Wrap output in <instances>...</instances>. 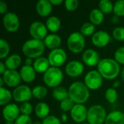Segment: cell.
I'll return each instance as SVG.
<instances>
[{
    "instance_id": "cell-13",
    "label": "cell",
    "mask_w": 124,
    "mask_h": 124,
    "mask_svg": "<svg viewBox=\"0 0 124 124\" xmlns=\"http://www.w3.org/2000/svg\"><path fill=\"white\" fill-rule=\"evenodd\" d=\"M84 70V66L78 60L70 61L65 68V73L71 78H76L81 76Z\"/></svg>"
},
{
    "instance_id": "cell-12",
    "label": "cell",
    "mask_w": 124,
    "mask_h": 124,
    "mask_svg": "<svg viewBox=\"0 0 124 124\" xmlns=\"http://www.w3.org/2000/svg\"><path fill=\"white\" fill-rule=\"evenodd\" d=\"M70 113L71 118L76 123L83 124L87 119L88 110L84 105L76 104Z\"/></svg>"
},
{
    "instance_id": "cell-4",
    "label": "cell",
    "mask_w": 124,
    "mask_h": 124,
    "mask_svg": "<svg viewBox=\"0 0 124 124\" xmlns=\"http://www.w3.org/2000/svg\"><path fill=\"white\" fill-rule=\"evenodd\" d=\"M63 80V73L59 68L50 67L43 76L44 84L54 89L59 86Z\"/></svg>"
},
{
    "instance_id": "cell-8",
    "label": "cell",
    "mask_w": 124,
    "mask_h": 124,
    "mask_svg": "<svg viewBox=\"0 0 124 124\" xmlns=\"http://www.w3.org/2000/svg\"><path fill=\"white\" fill-rule=\"evenodd\" d=\"M51 67L60 68L67 60V54L63 49L58 48L51 50L47 57Z\"/></svg>"
},
{
    "instance_id": "cell-18",
    "label": "cell",
    "mask_w": 124,
    "mask_h": 124,
    "mask_svg": "<svg viewBox=\"0 0 124 124\" xmlns=\"http://www.w3.org/2000/svg\"><path fill=\"white\" fill-rule=\"evenodd\" d=\"M20 75L21 79L25 83H31L36 78V72L33 66L23 65L20 70Z\"/></svg>"
},
{
    "instance_id": "cell-32",
    "label": "cell",
    "mask_w": 124,
    "mask_h": 124,
    "mask_svg": "<svg viewBox=\"0 0 124 124\" xmlns=\"http://www.w3.org/2000/svg\"><path fill=\"white\" fill-rule=\"evenodd\" d=\"M10 52V46L9 43L4 39H0V59L7 58Z\"/></svg>"
},
{
    "instance_id": "cell-1",
    "label": "cell",
    "mask_w": 124,
    "mask_h": 124,
    "mask_svg": "<svg viewBox=\"0 0 124 124\" xmlns=\"http://www.w3.org/2000/svg\"><path fill=\"white\" fill-rule=\"evenodd\" d=\"M97 70L103 78L108 80L115 79L121 73L120 64L115 59L105 58L97 65Z\"/></svg>"
},
{
    "instance_id": "cell-41",
    "label": "cell",
    "mask_w": 124,
    "mask_h": 124,
    "mask_svg": "<svg viewBox=\"0 0 124 124\" xmlns=\"http://www.w3.org/2000/svg\"><path fill=\"white\" fill-rule=\"evenodd\" d=\"M43 124H61V121L55 116H49L42 121Z\"/></svg>"
},
{
    "instance_id": "cell-21",
    "label": "cell",
    "mask_w": 124,
    "mask_h": 124,
    "mask_svg": "<svg viewBox=\"0 0 124 124\" xmlns=\"http://www.w3.org/2000/svg\"><path fill=\"white\" fill-rule=\"evenodd\" d=\"M105 124H124V113L120 110H113L108 114Z\"/></svg>"
},
{
    "instance_id": "cell-42",
    "label": "cell",
    "mask_w": 124,
    "mask_h": 124,
    "mask_svg": "<svg viewBox=\"0 0 124 124\" xmlns=\"http://www.w3.org/2000/svg\"><path fill=\"white\" fill-rule=\"evenodd\" d=\"M7 13V4L4 1H0V14L1 15H5Z\"/></svg>"
},
{
    "instance_id": "cell-48",
    "label": "cell",
    "mask_w": 124,
    "mask_h": 124,
    "mask_svg": "<svg viewBox=\"0 0 124 124\" xmlns=\"http://www.w3.org/2000/svg\"><path fill=\"white\" fill-rule=\"evenodd\" d=\"M61 121L63 123H66L68 121V116L65 113H62L61 116Z\"/></svg>"
},
{
    "instance_id": "cell-53",
    "label": "cell",
    "mask_w": 124,
    "mask_h": 124,
    "mask_svg": "<svg viewBox=\"0 0 124 124\" xmlns=\"http://www.w3.org/2000/svg\"><path fill=\"white\" fill-rule=\"evenodd\" d=\"M89 124V123H83V124Z\"/></svg>"
},
{
    "instance_id": "cell-10",
    "label": "cell",
    "mask_w": 124,
    "mask_h": 124,
    "mask_svg": "<svg viewBox=\"0 0 124 124\" xmlns=\"http://www.w3.org/2000/svg\"><path fill=\"white\" fill-rule=\"evenodd\" d=\"M48 29L44 23L41 21L33 22L29 27V33L32 39L43 41L47 36Z\"/></svg>"
},
{
    "instance_id": "cell-50",
    "label": "cell",
    "mask_w": 124,
    "mask_h": 124,
    "mask_svg": "<svg viewBox=\"0 0 124 124\" xmlns=\"http://www.w3.org/2000/svg\"><path fill=\"white\" fill-rule=\"evenodd\" d=\"M121 79L124 81V68L122 69V71L121 73Z\"/></svg>"
},
{
    "instance_id": "cell-26",
    "label": "cell",
    "mask_w": 124,
    "mask_h": 124,
    "mask_svg": "<svg viewBox=\"0 0 124 124\" xmlns=\"http://www.w3.org/2000/svg\"><path fill=\"white\" fill-rule=\"evenodd\" d=\"M89 20L93 25H99L104 20V13L99 8L93 9L89 14Z\"/></svg>"
},
{
    "instance_id": "cell-24",
    "label": "cell",
    "mask_w": 124,
    "mask_h": 124,
    "mask_svg": "<svg viewBox=\"0 0 124 124\" xmlns=\"http://www.w3.org/2000/svg\"><path fill=\"white\" fill-rule=\"evenodd\" d=\"M47 29L52 33L57 32L61 27V21L60 18L57 16L52 15L49 17L45 23Z\"/></svg>"
},
{
    "instance_id": "cell-33",
    "label": "cell",
    "mask_w": 124,
    "mask_h": 124,
    "mask_svg": "<svg viewBox=\"0 0 124 124\" xmlns=\"http://www.w3.org/2000/svg\"><path fill=\"white\" fill-rule=\"evenodd\" d=\"M105 97L109 103H115L118 100V92L114 88H108L105 92Z\"/></svg>"
},
{
    "instance_id": "cell-45",
    "label": "cell",
    "mask_w": 124,
    "mask_h": 124,
    "mask_svg": "<svg viewBox=\"0 0 124 124\" xmlns=\"http://www.w3.org/2000/svg\"><path fill=\"white\" fill-rule=\"evenodd\" d=\"M33 60H32L31 58L27 57V58L25 60V65L33 66Z\"/></svg>"
},
{
    "instance_id": "cell-43",
    "label": "cell",
    "mask_w": 124,
    "mask_h": 124,
    "mask_svg": "<svg viewBox=\"0 0 124 124\" xmlns=\"http://www.w3.org/2000/svg\"><path fill=\"white\" fill-rule=\"evenodd\" d=\"M7 70L4 62H0V74L1 76H3V74L6 72V70Z\"/></svg>"
},
{
    "instance_id": "cell-35",
    "label": "cell",
    "mask_w": 124,
    "mask_h": 124,
    "mask_svg": "<svg viewBox=\"0 0 124 124\" xmlns=\"http://www.w3.org/2000/svg\"><path fill=\"white\" fill-rule=\"evenodd\" d=\"M76 104L68 97L60 102V107L63 112H70Z\"/></svg>"
},
{
    "instance_id": "cell-15",
    "label": "cell",
    "mask_w": 124,
    "mask_h": 124,
    "mask_svg": "<svg viewBox=\"0 0 124 124\" xmlns=\"http://www.w3.org/2000/svg\"><path fill=\"white\" fill-rule=\"evenodd\" d=\"M20 108L15 103H9L5 105L2 110V116L5 121H15L20 116Z\"/></svg>"
},
{
    "instance_id": "cell-46",
    "label": "cell",
    "mask_w": 124,
    "mask_h": 124,
    "mask_svg": "<svg viewBox=\"0 0 124 124\" xmlns=\"http://www.w3.org/2000/svg\"><path fill=\"white\" fill-rule=\"evenodd\" d=\"M49 1L52 3V5H54V6L60 5L62 3H63V1L62 0H49Z\"/></svg>"
},
{
    "instance_id": "cell-29",
    "label": "cell",
    "mask_w": 124,
    "mask_h": 124,
    "mask_svg": "<svg viewBox=\"0 0 124 124\" xmlns=\"http://www.w3.org/2000/svg\"><path fill=\"white\" fill-rule=\"evenodd\" d=\"M47 93H48V90L46 87L41 85L36 86L32 89V95L33 97L36 98L37 100H41L44 98L47 95Z\"/></svg>"
},
{
    "instance_id": "cell-27",
    "label": "cell",
    "mask_w": 124,
    "mask_h": 124,
    "mask_svg": "<svg viewBox=\"0 0 124 124\" xmlns=\"http://www.w3.org/2000/svg\"><path fill=\"white\" fill-rule=\"evenodd\" d=\"M52 96L54 99L57 101L62 102V100L69 97L68 96V90H67L63 86H57L54 88L52 91Z\"/></svg>"
},
{
    "instance_id": "cell-55",
    "label": "cell",
    "mask_w": 124,
    "mask_h": 124,
    "mask_svg": "<svg viewBox=\"0 0 124 124\" xmlns=\"http://www.w3.org/2000/svg\"></svg>"
},
{
    "instance_id": "cell-30",
    "label": "cell",
    "mask_w": 124,
    "mask_h": 124,
    "mask_svg": "<svg viewBox=\"0 0 124 124\" xmlns=\"http://www.w3.org/2000/svg\"><path fill=\"white\" fill-rule=\"evenodd\" d=\"M94 31H95V25L90 22L84 23L80 28V33L84 36H93V34L95 33Z\"/></svg>"
},
{
    "instance_id": "cell-22",
    "label": "cell",
    "mask_w": 124,
    "mask_h": 124,
    "mask_svg": "<svg viewBox=\"0 0 124 124\" xmlns=\"http://www.w3.org/2000/svg\"><path fill=\"white\" fill-rule=\"evenodd\" d=\"M50 64L47 58L44 57H40L37 59H35L33 64V68L36 73H44L50 67Z\"/></svg>"
},
{
    "instance_id": "cell-25",
    "label": "cell",
    "mask_w": 124,
    "mask_h": 124,
    "mask_svg": "<svg viewBox=\"0 0 124 124\" xmlns=\"http://www.w3.org/2000/svg\"><path fill=\"white\" fill-rule=\"evenodd\" d=\"M50 111L49 106L47 103L41 102H39L35 107V114L40 119H44L47 116H49V113Z\"/></svg>"
},
{
    "instance_id": "cell-51",
    "label": "cell",
    "mask_w": 124,
    "mask_h": 124,
    "mask_svg": "<svg viewBox=\"0 0 124 124\" xmlns=\"http://www.w3.org/2000/svg\"><path fill=\"white\" fill-rule=\"evenodd\" d=\"M5 124H15V122H12V121H5Z\"/></svg>"
},
{
    "instance_id": "cell-47",
    "label": "cell",
    "mask_w": 124,
    "mask_h": 124,
    "mask_svg": "<svg viewBox=\"0 0 124 124\" xmlns=\"http://www.w3.org/2000/svg\"><path fill=\"white\" fill-rule=\"evenodd\" d=\"M120 86H121V81H118V80L115 81L113 82V88H114V89H116L117 88L120 87Z\"/></svg>"
},
{
    "instance_id": "cell-44",
    "label": "cell",
    "mask_w": 124,
    "mask_h": 124,
    "mask_svg": "<svg viewBox=\"0 0 124 124\" xmlns=\"http://www.w3.org/2000/svg\"><path fill=\"white\" fill-rule=\"evenodd\" d=\"M119 17H118V16L114 15L112 17V19H111L112 23H114V24H118V23H119V21H120V18H119Z\"/></svg>"
},
{
    "instance_id": "cell-17",
    "label": "cell",
    "mask_w": 124,
    "mask_h": 124,
    "mask_svg": "<svg viewBox=\"0 0 124 124\" xmlns=\"http://www.w3.org/2000/svg\"><path fill=\"white\" fill-rule=\"evenodd\" d=\"M82 60L83 62L89 67L96 66L100 62L99 54L93 49H88L85 50L82 54Z\"/></svg>"
},
{
    "instance_id": "cell-52",
    "label": "cell",
    "mask_w": 124,
    "mask_h": 124,
    "mask_svg": "<svg viewBox=\"0 0 124 124\" xmlns=\"http://www.w3.org/2000/svg\"><path fill=\"white\" fill-rule=\"evenodd\" d=\"M32 124H43L42 122H40V121H35V122H33Z\"/></svg>"
},
{
    "instance_id": "cell-36",
    "label": "cell",
    "mask_w": 124,
    "mask_h": 124,
    "mask_svg": "<svg viewBox=\"0 0 124 124\" xmlns=\"http://www.w3.org/2000/svg\"><path fill=\"white\" fill-rule=\"evenodd\" d=\"M113 38L118 41H124V27H116L113 31Z\"/></svg>"
},
{
    "instance_id": "cell-6",
    "label": "cell",
    "mask_w": 124,
    "mask_h": 124,
    "mask_svg": "<svg viewBox=\"0 0 124 124\" xmlns=\"http://www.w3.org/2000/svg\"><path fill=\"white\" fill-rule=\"evenodd\" d=\"M86 45L85 37L80 32H73L69 35L67 39L68 49L75 54L81 52Z\"/></svg>"
},
{
    "instance_id": "cell-37",
    "label": "cell",
    "mask_w": 124,
    "mask_h": 124,
    "mask_svg": "<svg viewBox=\"0 0 124 124\" xmlns=\"http://www.w3.org/2000/svg\"><path fill=\"white\" fill-rule=\"evenodd\" d=\"M19 108H20V113L22 115L30 116L32 113V112H33V106L28 102L22 103Z\"/></svg>"
},
{
    "instance_id": "cell-38",
    "label": "cell",
    "mask_w": 124,
    "mask_h": 124,
    "mask_svg": "<svg viewBox=\"0 0 124 124\" xmlns=\"http://www.w3.org/2000/svg\"><path fill=\"white\" fill-rule=\"evenodd\" d=\"M114 59L119 64L124 65V46H121L114 53Z\"/></svg>"
},
{
    "instance_id": "cell-9",
    "label": "cell",
    "mask_w": 124,
    "mask_h": 124,
    "mask_svg": "<svg viewBox=\"0 0 124 124\" xmlns=\"http://www.w3.org/2000/svg\"><path fill=\"white\" fill-rule=\"evenodd\" d=\"M2 24L6 31L10 33L16 32L20 28V20L14 12H7L3 16Z\"/></svg>"
},
{
    "instance_id": "cell-7",
    "label": "cell",
    "mask_w": 124,
    "mask_h": 124,
    "mask_svg": "<svg viewBox=\"0 0 124 124\" xmlns=\"http://www.w3.org/2000/svg\"><path fill=\"white\" fill-rule=\"evenodd\" d=\"M84 83L89 89L97 90L102 86L103 78L98 70H91L86 74Z\"/></svg>"
},
{
    "instance_id": "cell-3",
    "label": "cell",
    "mask_w": 124,
    "mask_h": 124,
    "mask_svg": "<svg viewBox=\"0 0 124 124\" xmlns=\"http://www.w3.org/2000/svg\"><path fill=\"white\" fill-rule=\"evenodd\" d=\"M45 44L44 41L38 39H28L22 46L23 53L28 58H39L41 57L45 49Z\"/></svg>"
},
{
    "instance_id": "cell-20",
    "label": "cell",
    "mask_w": 124,
    "mask_h": 124,
    "mask_svg": "<svg viewBox=\"0 0 124 124\" xmlns=\"http://www.w3.org/2000/svg\"><path fill=\"white\" fill-rule=\"evenodd\" d=\"M44 43L45 46L51 50L58 49L62 43V39L60 36L56 33H51L47 35V36L44 39Z\"/></svg>"
},
{
    "instance_id": "cell-39",
    "label": "cell",
    "mask_w": 124,
    "mask_h": 124,
    "mask_svg": "<svg viewBox=\"0 0 124 124\" xmlns=\"http://www.w3.org/2000/svg\"><path fill=\"white\" fill-rule=\"evenodd\" d=\"M65 7L68 11L72 12L75 11L79 4V2L78 0H66L65 2Z\"/></svg>"
},
{
    "instance_id": "cell-5",
    "label": "cell",
    "mask_w": 124,
    "mask_h": 124,
    "mask_svg": "<svg viewBox=\"0 0 124 124\" xmlns=\"http://www.w3.org/2000/svg\"><path fill=\"white\" fill-rule=\"evenodd\" d=\"M107 113L104 107L94 105L88 109L87 121L89 124H102L105 122Z\"/></svg>"
},
{
    "instance_id": "cell-49",
    "label": "cell",
    "mask_w": 124,
    "mask_h": 124,
    "mask_svg": "<svg viewBox=\"0 0 124 124\" xmlns=\"http://www.w3.org/2000/svg\"><path fill=\"white\" fill-rule=\"evenodd\" d=\"M4 84V80H3V78L1 76V77H0V87H3Z\"/></svg>"
},
{
    "instance_id": "cell-14",
    "label": "cell",
    "mask_w": 124,
    "mask_h": 124,
    "mask_svg": "<svg viewBox=\"0 0 124 124\" xmlns=\"http://www.w3.org/2000/svg\"><path fill=\"white\" fill-rule=\"evenodd\" d=\"M4 84L9 87H17L20 85L21 77L20 73L16 70H7L6 72L1 76Z\"/></svg>"
},
{
    "instance_id": "cell-54",
    "label": "cell",
    "mask_w": 124,
    "mask_h": 124,
    "mask_svg": "<svg viewBox=\"0 0 124 124\" xmlns=\"http://www.w3.org/2000/svg\"></svg>"
},
{
    "instance_id": "cell-34",
    "label": "cell",
    "mask_w": 124,
    "mask_h": 124,
    "mask_svg": "<svg viewBox=\"0 0 124 124\" xmlns=\"http://www.w3.org/2000/svg\"><path fill=\"white\" fill-rule=\"evenodd\" d=\"M114 15L118 17L124 16V0H118L115 2L113 7Z\"/></svg>"
},
{
    "instance_id": "cell-40",
    "label": "cell",
    "mask_w": 124,
    "mask_h": 124,
    "mask_svg": "<svg viewBox=\"0 0 124 124\" xmlns=\"http://www.w3.org/2000/svg\"><path fill=\"white\" fill-rule=\"evenodd\" d=\"M32 119L31 116L25 115H20L15 121V124H32Z\"/></svg>"
},
{
    "instance_id": "cell-28",
    "label": "cell",
    "mask_w": 124,
    "mask_h": 124,
    "mask_svg": "<svg viewBox=\"0 0 124 124\" xmlns=\"http://www.w3.org/2000/svg\"><path fill=\"white\" fill-rule=\"evenodd\" d=\"M12 97V93L4 87H0V105L5 106L10 103Z\"/></svg>"
},
{
    "instance_id": "cell-16",
    "label": "cell",
    "mask_w": 124,
    "mask_h": 124,
    "mask_svg": "<svg viewBox=\"0 0 124 124\" xmlns=\"http://www.w3.org/2000/svg\"><path fill=\"white\" fill-rule=\"evenodd\" d=\"M110 41V34L105 31H99L95 32L92 37V44L100 48L106 46Z\"/></svg>"
},
{
    "instance_id": "cell-19",
    "label": "cell",
    "mask_w": 124,
    "mask_h": 124,
    "mask_svg": "<svg viewBox=\"0 0 124 124\" xmlns=\"http://www.w3.org/2000/svg\"><path fill=\"white\" fill-rule=\"evenodd\" d=\"M52 4L49 0H40L36 5V10L39 16H48L52 9Z\"/></svg>"
},
{
    "instance_id": "cell-31",
    "label": "cell",
    "mask_w": 124,
    "mask_h": 124,
    "mask_svg": "<svg viewBox=\"0 0 124 124\" xmlns=\"http://www.w3.org/2000/svg\"><path fill=\"white\" fill-rule=\"evenodd\" d=\"M99 9L104 14H110L112 11H113L114 4L110 0H101L99 2Z\"/></svg>"
},
{
    "instance_id": "cell-23",
    "label": "cell",
    "mask_w": 124,
    "mask_h": 124,
    "mask_svg": "<svg viewBox=\"0 0 124 124\" xmlns=\"http://www.w3.org/2000/svg\"><path fill=\"white\" fill-rule=\"evenodd\" d=\"M21 63V57L17 54H12L8 56L4 61V64L8 70H16Z\"/></svg>"
},
{
    "instance_id": "cell-2",
    "label": "cell",
    "mask_w": 124,
    "mask_h": 124,
    "mask_svg": "<svg viewBox=\"0 0 124 124\" xmlns=\"http://www.w3.org/2000/svg\"><path fill=\"white\" fill-rule=\"evenodd\" d=\"M69 98L75 104H84L90 97V92L88 87L81 81H75L68 89Z\"/></svg>"
},
{
    "instance_id": "cell-11",
    "label": "cell",
    "mask_w": 124,
    "mask_h": 124,
    "mask_svg": "<svg viewBox=\"0 0 124 124\" xmlns=\"http://www.w3.org/2000/svg\"><path fill=\"white\" fill-rule=\"evenodd\" d=\"M32 90L27 85H19L12 92V97L17 102H26L32 97Z\"/></svg>"
}]
</instances>
